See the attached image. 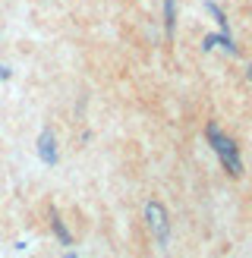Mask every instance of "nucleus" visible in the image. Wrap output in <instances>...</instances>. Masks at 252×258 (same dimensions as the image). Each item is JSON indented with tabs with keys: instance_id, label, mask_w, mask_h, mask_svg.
<instances>
[{
	"instance_id": "obj_1",
	"label": "nucleus",
	"mask_w": 252,
	"mask_h": 258,
	"mask_svg": "<svg viewBox=\"0 0 252 258\" xmlns=\"http://www.w3.org/2000/svg\"><path fill=\"white\" fill-rule=\"evenodd\" d=\"M208 142H211V148L221 154V161H224L227 170H230V176H243V161H239V151H236V145L227 136H221V126L218 123H208Z\"/></svg>"
},
{
	"instance_id": "obj_2",
	"label": "nucleus",
	"mask_w": 252,
	"mask_h": 258,
	"mask_svg": "<svg viewBox=\"0 0 252 258\" xmlns=\"http://www.w3.org/2000/svg\"><path fill=\"white\" fill-rule=\"evenodd\" d=\"M145 221H148V230L155 233V239L161 246H167L170 239V221H167V211H164L161 202H148L145 205Z\"/></svg>"
},
{
	"instance_id": "obj_3",
	"label": "nucleus",
	"mask_w": 252,
	"mask_h": 258,
	"mask_svg": "<svg viewBox=\"0 0 252 258\" xmlns=\"http://www.w3.org/2000/svg\"><path fill=\"white\" fill-rule=\"evenodd\" d=\"M38 158L44 164H57V142L50 129H41V136H38Z\"/></svg>"
},
{
	"instance_id": "obj_4",
	"label": "nucleus",
	"mask_w": 252,
	"mask_h": 258,
	"mask_svg": "<svg viewBox=\"0 0 252 258\" xmlns=\"http://www.w3.org/2000/svg\"><path fill=\"white\" fill-rule=\"evenodd\" d=\"M173 22H176V0H164V29L173 35Z\"/></svg>"
},
{
	"instance_id": "obj_5",
	"label": "nucleus",
	"mask_w": 252,
	"mask_h": 258,
	"mask_svg": "<svg viewBox=\"0 0 252 258\" xmlns=\"http://www.w3.org/2000/svg\"><path fill=\"white\" fill-rule=\"evenodd\" d=\"M50 227H54V233L60 236V242H63V246H70V242H73V236H70V230L67 227H63V221H60V217L54 214V217H50Z\"/></svg>"
},
{
	"instance_id": "obj_6",
	"label": "nucleus",
	"mask_w": 252,
	"mask_h": 258,
	"mask_svg": "<svg viewBox=\"0 0 252 258\" xmlns=\"http://www.w3.org/2000/svg\"><path fill=\"white\" fill-rule=\"evenodd\" d=\"M205 10L211 13L214 19H218V25H221V32H227V16H224V10H221L218 4H211V0H208V4H205Z\"/></svg>"
},
{
	"instance_id": "obj_7",
	"label": "nucleus",
	"mask_w": 252,
	"mask_h": 258,
	"mask_svg": "<svg viewBox=\"0 0 252 258\" xmlns=\"http://www.w3.org/2000/svg\"><path fill=\"white\" fill-rule=\"evenodd\" d=\"M211 47H218V35H208L205 38V50H211Z\"/></svg>"
},
{
	"instance_id": "obj_8",
	"label": "nucleus",
	"mask_w": 252,
	"mask_h": 258,
	"mask_svg": "<svg viewBox=\"0 0 252 258\" xmlns=\"http://www.w3.org/2000/svg\"><path fill=\"white\" fill-rule=\"evenodd\" d=\"M249 79H252V67H249Z\"/></svg>"
},
{
	"instance_id": "obj_9",
	"label": "nucleus",
	"mask_w": 252,
	"mask_h": 258,
	"mask_svg": "<svg viewBox=\"0 0 252 258\" xmlns=\"http://www.w3.org/2000/svg\"><path fill=\"white\" fill-rule=\"evenodd\" d=\"M67 258H76V255H73V252H70V255H67Z\"/></svg>"
}]
</instances>
